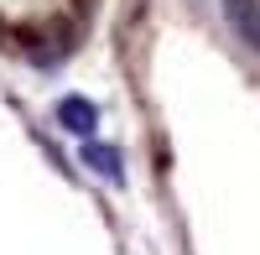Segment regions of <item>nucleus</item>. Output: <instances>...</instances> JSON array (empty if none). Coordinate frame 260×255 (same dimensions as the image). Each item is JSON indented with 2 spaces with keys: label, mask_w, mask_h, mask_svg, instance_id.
<instances>
[{
  "label": "nucleus",
  "mask_w": 260,
  "mask_h": 255,
  "mask_svg": "<svg viewBox=\"0 0 260 255\" xmlns=\"http://www.w3.org/2000/svg\"><path fill=\"white\" fill-rule=\"evenodd\" d=\"M229 6H234V16H240V26L260 42V0H229Z\"/></svg>",
  "instance_id": "f257e3e1"
}]
</instances>
